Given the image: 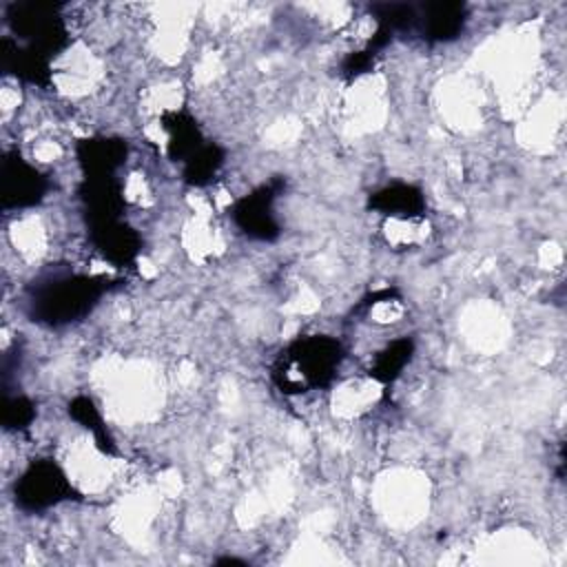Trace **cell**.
<instances>
[{"label":"cell","instance_id":"cell-1","mask_svg":"<svg viewBox=\"0 0 567 567\" xmlns=\"http://www.w3.org/2000/svg\"><path fill=\"white\" fill-rule=\"evenodd\" d=\"M346 359L343 343L332 334H303L290 341L272 365V381L284 394L328 388Z\"/></svg>","mask_w":567,"mask_h":567},{"label":"cell","instance_id":"cell-2","mask_svg":"<svg viewBox=\"0 0 567 567\" xmlns=\"http://www.w3.org/2000/svg\"><path fill=\"white\" fill-rule=\"evenodd\" d=\"M111 279L95 275H53L38 281L29 292V317L35 323L60 328L86 317L104 292L111 290Z\"/></svg>","mask_w":567,"mask_h":567},{"label":"cell","instance_id":"cell-3","mask_svg":"<svg viewBox=\"0 0 567 567\" xmlns=\"http://www.w3.org/2000/svg\"><path fill=\"white\" fill-rule=\"evenodd\" d=\"M13 496L22 512L33 514L78 498V492L53 458H38L16 481Z\"/></svg>","mask_w":567,"mask_h":567},{"label":"cell","instance_id":"cell-4","mask_svg":"<svg viewBox=\"0 0 567 567\" xmlns=\"http://www.w3.org/2000/svg\"><path fill=\"white\" fill-rule=\"evenodd\" d=\"M11 31L24 40L27 47H33L47 55H55L66 47V27L55 4L44 2H27L16 4L9 13Z\"/></svg>","mask_w":567,"mask_h":567},{"label":"cell","instance_id":"cell-5","mask_svg":"<svg viewBox=\"0 0 567 567\" xmlns=\"http://www.w3.org/2000/svg\"><path fill=\"white\" fill-rule=\"evenodd\" d=\"M286 182L275 177L248 195L239 197L230 208L233 224L250 239L257 241H275L281 233V226L275 217V199L279 197Z\"/></svg>","mask_w":567,"mask_h":567},{"label":"cell","instance_id":"cell-6","mask_svg":"<svg viewBox=\"0 0 567 567\" xmlns=\"http://www.w3.org/2000/svg\"><path fill=\"white\" fill-rule=\"evenodd\" d=\"M49 193V179L20 153L9 151L2 159V208L18 210L38 206Z\"/></svg>","mask_w":567,"mask_h":567},{"label":"cell","instance_id":"cell-7","mask_svg":"<svg viewBox=\"0 0 567 567\" xmlns=\"http://www.w3.org/2000/svg\"><path fill=\"white\" fill-rule=\"evenodd\" d=\"M89 237L95 250L102 252V257L113 264L115 268H126L133 266L140 250H142V239L135 228H131L124 219H113V221H102L95 226H89Z\"/></svg>","mask_w":567,"mask_h":567},{"label":"cell","instance_id":"cell-8","mask_svg":"<svg viewBox=\"0 0 567 567\" xmlns=\"http://www.w3.org/2000/svg\"><path fill=\"white\" fill-rule=\"evenodd\" d=\"M467 22V7L463 2H425L416 9V29L430 44H445L456 40Z\"/></svg>","mask_w":567,"mask_h":567},{"label":"cell","instance_id":"cell-9","mask_svg":"<svg viewBox=\"0 0 567 567\" xmlns=\"http://www.w3.org/2000/svg\"><path fill=\"white\" fill-rule=\"evenodd\" d=\"M128 146L120 137H86L75 144V157L84 177H106L126 162Z\"/></svg>","mask_w":567,"mask_h":567},{"label":"cell","instance_id":"cell-10","mask_svg":"<svg viewBox=\"0 0 567 567\" xmlns=\"http://www.w3.org/2000/svg\"><path fill=\"white\" fill-rule=\"evenodd\" d=\"M368 208L392 219H416L425 215V193L410 182H392L368 197Z\"/></svg>","mask_w":567,"mask_h":567},{"label":"cell","instance_id":"cell-11","mask_svg":"<svg viewBox=\"0 0 567 567\" xmlns=\"http://www.w3.org/2000/svg\"><path fill=\"white\" fill-rule=\"evenodd\" d=\"M0 60H2V69L7 73H13L22 82L38 84V86H47L51 82V55L33 47L4 38Z\"/></svg>","mask_w":567,"mask_h":567},{"label":"cell","instance_id":"cell-12","mask_svg":"<svg viewBox=\"0 0 567 567\" xmlns=\"http://www.w3.org/2000/svg\"><path fill=\"white\" fill-rule=\"evenodd\" d=\"M162 126L168 135L166 151L173 162L184 164L190 155H195L208 140L204 137L197 120L186 111H164L162 113Z\"/></svg>","mask_w":567,"mask_h":567},{"label":"cell","instance_id":"cell-13","mask_svg":"<svg viewBox=\"0 0 567 567\" xmlns=\"http://www.w3.org/2000/svg\"><path fill=\"white\" fill-rule=\"evenodd\" d=\"M414 339L412 337H396L392 339L385 348H381L370 368L368 374L381 383V385H392L405 370V365L412 361L414 357Z\"/></svg>","mask_w":567,"mask_h":567},{"label":"cell","instance_id":"cell-14","mask_svg":"<svg viewBox=\"0 0 567 567\" xmlns=\"http://www.w3.org/2000/svg\"><path fill=\"white\" fill-rule=\"evenodd\" d=\"M69 416L75 423H80L86 432H91L97 450H102L104 454H117L115 439L111 436V432L106 427V421H104L100 408L95 405V401L91 396H86V394L73 396L69 401Z\"/></svg>","mask_w":567,"mask_h":567},{"label":"cell","instance_id":"cell-15","mask_svg":"<svg viewBox=\"0 0 567 567\" xmlns=\"http://www.w3.org/2000/svg\"><path fill=\"white\" fill-rule=\"evenodd\" d=\"M224 148L215 142H206L195 155H190L182 164V177L190 186H206L215 179L219 168L224 166Z\"/></svg>","mask_w":567,"mask_h":567},{"label":"cell","instance_id":"cell-16","mask_svg":"<svg viewBox=\"0 0 567 567\" xmlns=\"http://www.w3.org/2000/svg\"><path fill=\"white\" fill-rule=\"evenodd\" d=\"M35 419V405L31 403V399H27L24 394H16V396H4L2 403V425L7 430H27Z\"/></svg>","mask_w":567,"mask_h":567},{"label":"cell","instance_id":"cell-17","mask_svg":"<svg viewBox=\"0 0 567 567\" xmlns=\"http://www.w3.org/2000/svg\"><path fill=\"white\" fill-rule=\"evenodd\" d=\"M374 58H377V53H372V51H368V49L354 51V53H350V55L343 60L341 73H343L348 80H354V78L368 73V71L374 66Z\"/></svg>","mask_w":567,"mask_h":567},{"label":"cell","instance_id":"cell-18","mask_svg":"<svg viewBox=\"0 0 567 567\" xmlns=\"http://www.w3.org/2000/svg\"><path fill=\"white\" fill-rule=\"evenodd\" d=\"M217 565H246V560H241V558H235V556H226V558H217L215 560Z\"/></svg>","mask_w":567,"mask_h":567}]
</instances>
